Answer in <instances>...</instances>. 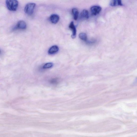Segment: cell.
Here are the masks:
<instances>
[{
  "instance_id": "cell-1",
  "label": "cell",
  "mask_w": 137,
  "mask_h": 137,
  "mask_svg": "<svg viewBox=\"0 0 137 137\" xmlns=\"http://www.w3.org/2000/svg\"><path fill=\"white\" fill-rule=\"evenodd\" d=\"M6 3L7 8L10 11H15L18 8L19 2L16 0H7Z\"/></svg>"
},
{
  "instance_id": "cell-2",
  "label": "cell",
  "mask_w": 137,
  "mask_h": 137,
  "mask_svg": "<svg viewBox=\"0 0 137 137\" xmlns=\"http://www.w3.org/2000/svg\"><path fill=\"white\" fill-rule=\"evenodd\" d=\"M36 5V4L34 3H28L24 8V12L28 15H31L34 12Z\"/></svg>"
},
{
  "instance_id": "cell-3",
  "label": "cell",
  "mask_w": 137,
  "mask_h": 137,
  "mask_svg": "<svg viewBox=\"0 0 137 137\" xmlns=\"http://www.w3.org/2000/svg\"><path fill=\"white\" fill-rule=\"evenodd\" d=\"M101 10V8L99 6H94L91 8V13L94 15H96L99 14Z\"/></svg>"
},
{
  "instance_id": "cell-4",
  "label": "cell",
  "mask_w": 137,
  "mask_h": 137,
  "mask_svg": "<svg viewBox=\"0 0 137 137\" xmlns=\"http://www.w3.org/2000/svg\"><path fill=\"white\" fill-rule=\"evenodd\" d=\"M26 22L20 20L17 23L15 29L24 30L26 29Z\"/></svg>"
},
{
  "instance_id": "cell-5",
  "label": "cell",
  "mask_w": 137,
  "mask_h": 137,
  "mask_svg": "<svg viewBox=\"0 0 137 137\" xmlns=\"http://www.w3.org/2000/svg\"><path fill=\"white\" fill-rule=\"evenodd\" d=\"M69 27L72 31V38L73 39L75 38L76 37V30L73 22H72L70 23Z\"/></svg>"
},
{
  "instance_id": "cell-6",
  "label": "cell",
  "mask_w": 137,
  "mask_h": 137,
  "mask_svg": "<svg viewBox=\"0 0 137 137\" xmlns=\"http://www.w3.org/2000/svg\"><path fill=\"white\" fill-rule=\"evenodd\" d=\"M59 19V16L56 14L51 15L50 17V20L52 23L56 24L58 22Z\"/></svg>"
},
{
  "instance_id": "cell-7",
  "label": "cell",
  "mask_w": 137,
  "mask_h": 137,
  "mask_svg": "<svg viewBox=\"0 0 137 137\" xmlns=\"http://www.w3.org/2000/svg\"><path fill=\"white\" fill-rule=\"evenodd\" d=\"M59 49V48L57 46H53L49 49L48 52V53L50 54H55L58 51Z\"/></svg>"
},
{
  "instance_id": "cell-8",
  "label": "cell",
  "mask_w": 137,
  "mask_h": 137,
  "mask_svg": "<svg viewBox=\"0 0 137 137\" xmlns=\"http://www.w3.org/2000/svg\"><path fill=\"white\" fill-rule=\"evenodd\" d=\"M81 17L83 19H87L89 17V13L86 10H84L81 13Z\"/></svg>"
},
{
  "instance_id": "cell-9",
  "label": "cell",
  "mask_w": 137,
  "mask_h": 137,
  "mask_svg": "<svg viewBox=\"0 0 137 137\" xmlns=\"http://www.w3.org/2000/svg\"><path fill=\"white\" fill-rule=\"evenodd\" d=\"M110 5L112 6H116L119 5L122 6L123 4L121 1L120 0H114L111 1L110 3Z\"/></svg>"
},
{
  "instance_id": "cell-10",
  "label": "cell",
  "mask_w": 137,
  "mask_h": 137,
  "mask_svg": "<svg viewBox=\"0 0 137 137\" xmlns=\"http://www.w3.org/2000/svg\"><path fill=\"white\" fill-rule=\"evenodd\" d=\"M72 12L74 19L75 20H77L78 19L79 14L78 10L76 8H73L72 9Z\"/></svg>"
},
{
  "instance_id": "cell-11",
  "label": "cell",
  "mask_w": 137,
  "mask_h": 137,
  "mask_svg": "<svg viewBox=\"0 0 137 137\" xmlns=\"http://www.w3.org/2000/svg\"><path fill=\"white\" fill-rule=\"evenodd\" d=\"M79 38L81 39L84 41H86L87 39V36L86 34L84 33H81L79 34Z\"/></svg>"
},
{
  "instance_id": "cell-12",
  "label": "cell",
  "mask_w": 137,
  "mask_h": 137,
  "mask_svg": "<svg viewBox=\"0 0 137 137\" xmlns=\"http://www.w3.org/2000/svg\"><path fill=\"white\" fill-rule=\"evenodd\" d=\"M53 66V64L51 63H48L45 64L43 66L44 69H47L51 68Z\"/></svg>"
},
{
  "instance_id": "cell-13",
  "label": "cell",
  "mask_w": 137,
  "mask_h": 137,
  "mask_svg": "<svg viewBox=\"0 0 137 137\" xmlns=\"http://www.w3.org/2000/svg\"><path fill=\"white\" fill-rule=\"evenodd\" d=\"M59 79L57 78L52 79L50 80V82L52 84H55L58 83Z\"/></svg>"
},
{
  "instance_id": "cell-14",
  "label": "cell",
  "mask_w": 137,
  "mask_h": 137,
  "mask_svg": "<svg viewBox=\"0 0 137 137\" xmlns=\"http://www.w3.org/2000/svg\"><path fill=\"white\" fill-rule=\"evenodd\" d=\"M1 50H0V53H1Z\"/></svg>"
}]
</instances>
